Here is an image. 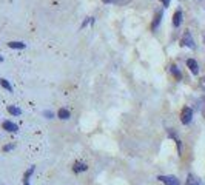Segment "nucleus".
Wrapping results in <instances>:
<instances>
[{"label":"nucleus","instance_id":"obj_1","mask_svg":"<svg viewBox=\"0 0 205 185\" xmlns=\"http://www.w3.org/2000/svg\"><path fill=\"white\" fill-rule=\"evenodd\" d=\"M193 114H194V111H193L190 107H185V108L182 110V113H180V122H182L183 125H188V124L191 122V119H193Z\"/></svg>","mask_w":205,"mask_h":185},{"label":"nucleus","instance_id":"obj_2","mask_svg":"<svg viewBox=\"0 0 205 185\" xmlns=\"http://www.w3.org/2000/svg\"><path fill=\"white\" fill-rule=\"evenodd\" d=\"M157 179L160 182H164L165 185H180V182L176 176H159Z\"/></svg>","mask_w":205,"mask_h":185},{"label":"nucleus","instance_id":"obj_3","mask_svg":"<svg viewBox=\"0 0 205 185\" xmlns=\"http://www.w3.org/2000/svg\"><path fill=\"white\" fill-rule=\"evenodd\" d=\"M182 43L188 48H194V40H193V36L190 31H185L183 33V37H182Z\"/></svg>","mask_w":205,"mask_h":185},{"label":"nucleus","instance_id":"obj_4","mask_svg":"<svg viewBox=\"0 0 205 185\" xmlns=\"http://www.w3.org/2000/svg\"><path fill=\"white\" fill-rule=\"evenodd\" d=\"M187 66L190 68V71L196 76V74H199V65H197V62L194 60V59H188L187 60Z\"/></svg>","mask_w":205,"mask_h":185},{"label":"nucleus","instance_id":"obj_5","mask_svg":"<svg viewBox=\"0 0 205 185\" xmlns=\"http://www.w3.org/2000/svg\"><path fill=\"white\" fill-rule=\"evenodd\" d=\"M2 127H3V130H6V131H10V133H16V131L19 130V127H17L14 122H11V120H5V122L2 124Z\"/></svg>","mask_w":205,"mask_h":185},{"label":"nucleus","instance_id":"obj_6","mask_svg":"<svg viewBox=\"0 0 205 185\" xmlns=\"http://www.w3.org/2000/svg\"><path fill=\"white\" fill-rule=\"evenodd\" d=\"M162 16H164V11H162V10H157V13H156V16H154V20H153V23H151V30H156V28L159 26Z\"/></svg>","mask_w":205,"mask_h":185},{"label":"nucleus","instance_id":"obj_7","mask_svg":"<svg viewBox=\"0 0 205 185\" xmlns=\"http://www.w3.org/2000/svg\"><path fill=\"white\" fill-rule=\"evenodd\" d=\"M185 185H200V180H199V177H196L194 174H188Z\"/></svg>","mask_w":205,"mask_h":185},{"label":"nucleus","instance_id":"obj_8","mask_svg":"<svg viewBox=\"0 0 205 185\" xmlns=\"http://www.w3.org/2000/svg\"><path fill=\"white\" fill-rule=\"evenodd\" d=\"M180 23H182V13H180V11H176L174 16H173V26L177 28Z\"/></svg>","mask_w":205,"mask_h":185},{"label":"nucleus","instance_id":"obj_9","mask_svg":"<svg viewBox=\"0 0 205 185\" xmlns=\"http://www.w3.org/2000/svg\"><path fill=\"white\" fill-rule=\"evenodd\" d=\"M88 170V167L85 165V163H82V162H76L74 163V167H73V171L77 174V173H80V171H86Z\"/></svg>","mask_w":205,"mask_h":185},{"label":"nucleus","instance_id":"obj_10","mask_svg":"<svg viewBox=\"0 0 205 185\" xmlns=\"http://www.w3.org/2000/svg\"><path fill=\"white\" fill-rule=\"evenodd\" d=\"M57 116H59V119H62V120H66V119H69V110H66V108H60L59 110V113H57Z\"/></svg>","mask_w":205,"mask_h":185},{"label":"nucleus","instance_id":"obj_11","mask_svg":"<svg viewBox=\"0 0 205 185\" xmlns=\"http://www.w3.org/2000/svg\"><path fill=\"white\" fill-rule=\"evenodd\" d=\"M170 73L176 77V80H180V79H182V74H180V71H179V68H177L176 65H171V66H170Z\"/></svg>","mask_w":205,"mask_h":185},{"label":"nucleus","instance_id":"obj_12","mask_svg":"<svg viewBox=\"0 0 205 185\" xmlns=\"http://www.w3.org/2000/svg\"><path fill=\"white\" fill-rule=\"evenodd\" d=\"M8 46L10 48H14V49H23V48H26V45L23 42H10Z\"/></svg>","mask_w":205,"mask_h":185},{"label":"nucleus","instance_id":"obj_13","mask_svg":"<svg viewBox=\"0 0 205 185\" xmlns=\"http://www.w3.org/2000/svg\"><path fill=\"white\" fill-rule=\"evenodd\" d=\"M8 113H10V114H13V116H20V114H22V110H20V108H17V107L10 105V107H8Z\"/></svg>","mask_w":205,"mask_h":185},{"label":"nucleus","instance_id":"obj_14","mask_svg":"<svg viewBox=\"0 0 205 185\" xmlns=\"http://www.w3.org/2000/svg\"><path fill=\"white\" fill-rule=\"evenodd\" d=\"M0 85H2L5 89H8L10 92H13V86H11V83H10L6 79H0Z\"/></svg>","mask_w":205,"mask_h":185},{"label":"nucleus","instance_id":"obj_15","mask_svg":"<svg viewBox=\"0 0 205 185\" xmlns=\"http://www.w3.org/2000/svg\"><path fill=\"white\" fill-rule=\"evenodd\" d=\"M34 170H36V167H31L28 171H25V174H23V182H30V177H31V174L34 173Z\"/></svg>","mask_w":205,"mask_h":185},{"label":"nucleus","instance_id":"obj_16","mask_svg":"<svg viewBox=\"0 0 205 185\" xmlns=\"http://www.w3.org/2000/svg\"><path fill=\"white\" fill-rule=\"evenodd\" d=\"M130 2H131V0H116L114 3H116L117 6H125V5H128Z\"/></svg>","mask_w":205,"mask_h":185},{"label":"nucleus","instance_id":"obj_17","mask_svg":"<svg viewBox=\"0 0 205 185\" xmlns=\"http://www.w3.org/2000/svg\"><path fill=\"white\" fill-rule=\"evenodd\" d=\"M89 23H94V17H86L85 19V22L82 23V28H85L86 25H89Z\"/></svg>","mask_w":205,"mask_h":185},{"label":"nucleus","instance_id":"obj_18","mask_svg":"<svg viewBox=\"0 0 205 185\" xmlns=\"http://www.w3.org/2000/svg\"><path fill=\"white\" fill-rule=\"evenodd\" d=\"M168 137H171V139L177 140V134H176V131H174L173 128H170V130H168Z\"/></svg>","mask_w":205,"mask_h":185},{"label":"nucleus","instance_id":"obj_19","mask_svg":"<svg viewBox=\"0 0 205 185\" xmlns=\"http://www.w3.org/2000/svg\"><path fill=\"white\" fill-rule=\"evenodd\" d=\"M14 148V144H10V145H5L3 147V151H11Z\"/></svg>","mask_w":205,"mask_h":185},{"label":"nucleus","instance_id":"obj_20","mask_svg":"<svg viewBox=\"0 0 205 185\" xmlns=\"http://www.w3.org/2000/svg\"><path fill=\"white\" fill-rule=\"evenodd\" d=\"M43 114H45V116H46V117H48V119H53V116H54V114H53V113H51V111H45V113H43Z\"/></svg>","mask_w":205,"mask_h":185},{"label":"nucleus","instance_id":"obj_21","mask_svg":"<svg viewBox=\"0 0 205 185\" xmlns=\"http://www.w3.org/2000/svg\"><path fill=\"white\" fill-rule=\"evenodd\" d=\"M160 2H162V5H164V6H168L171 0H160Z\"/></svg>","mask_w":205,"mask_h":185},{"label":"nucleus","instance_id":"obj_22","mask_svg":"<svg viewBox=\"0 0 205 185\" xmlns=\"http://www.w3.org/2000/svg\"><path fill=\"white\" fill-rule=\"evenodd\" d=\"M202 116H203V119H205V100H203V105H202Z\"/></svg>","mask_w":205,"mask_h":185},{"label":"nucleus","instance_id":"obj_23","mask_svg":"<svg viewBox=\"0 0 205 185\" xmlns=\"http://www.w3.org/2000/svg\"><path fill=\"white\" fill-rule=\"evenodd\" d=\"M102 2H104V3H114L116 0H102Z\"/></svg>","mask_w":205,"mask_h":185},{"label":"nucleus","instance_id":"obj_24","mask_svg":"<svg viewBox=\"0 0 205 185\" xmlns=\"http://www.w3.org/2000/svg\"><path fill=\"white\" fill-rule=\"evenodd\" d=\"M200 83H202V86H205V77H202V79H200Z\"/></svg>","mask_w":205,"mask_h":185},{"label":"nucleus","instance_id":"obj_25","mask_svg":"<svg viewBox=\"0 0 205 185\" xmlns=\"http://www.w3.org/2000/svg\"><path fill=\"white\" fill-rule=\"evenodd\" d=\"M0 62H3V57L2 56H0Z\"/></svg>","mask_w":205,"mask_h":185}]
</instances>
